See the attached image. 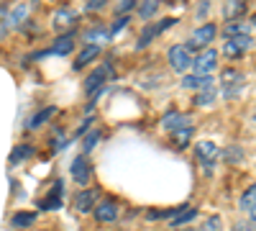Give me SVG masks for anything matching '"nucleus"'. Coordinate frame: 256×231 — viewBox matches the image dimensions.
<instances>
[{"mask_svg": "<svg viewBox=\"0 0 256 231\" xmlns=\"http://www.w3.org/2000/svg\"><path fill=\"white\" fill-rule=\"evenodd\" d=\"M166 59H169V67H172L174 72H182V75L192 67V57H190V49H187L184 44H174V47H169Z\"/></svg>", "mask_w": 256, "mask_h": 231, "instance_id": "f257e3e1", "label": "nucleus"}, {"mask_svg": "<svg viewBox=\"0 0 256 231\" xmlns=\"http://www.w3.org/2000/svg\"><path fill=\"white\" fill-rule=\"evenodd\" d=\"M174 24H177V18H166V21H156V24L144 26V31H141V36H138V41H136V49L148 47V44H152V41H154L162 31H166L169 26H174Z\"/></svg>", "mask_w": 256, "mask_h": 231, "instance_id": "f03ea898", "label": "nucleus"}, {"mask_svg": "<svg viewBox=\"0 0 256 231\" xmlns=\"http://www.w3.org/2000/svg\"><path fill=\"white\" fill-rule=\"evenodd\" d=\"M218 146L212 144V141H200L198 146H195V157H198V162H200V167L210 175L212 172V164H216V159H218Z\"/></svg>", "mask_w": 256, "mask_h": 231, "instance_id": "7ed1b4c3", "label": "nucleus"}, {"mask_svg": "<svg viewBox=\"0 0 256 231\" xmlns=\"http://www.w3.org/2000/svg\"><path fill=\"white\" fill-rule=\"evenodd\" d=\"M62 198H64V182L62 180H54L52 190L46 195H41L38 208H41V211H56V208H62Z\"/></svg>", "mask_w": 256, "mask_h": 231, "instance_id": "20e7f679", "label": "nucleus"}, {"mask_svg": "<svg viewBox=\"0 0 256 231\" xmlns=\"http://www.w3.org/2000/svg\"><path fill=\"white\" fill-rule=\"evenodd\" d=\"M108 77H113V70H110V65H102V67H98L88 80H84V93H88L90 98L95 95V93H100L102 90V82L108 80Z\"/></svg>", "mask_w": 256, "mask_h": 231, "instance_id": "39448f33", "label": "nucleus"}, {"mask_svg": "<svg viewBox=\"0 0 256 231\" xmlns=\"http://www.w3.org/2000/svg\"><path fill=\"white\" fill-rule=\"evenodd\" d=\"M72 177H74V182H80V187H88V182L92 180V164L88 162V157L84 154H80L74 162H72Z\"/></svg>", "mask_w": 256, "mask_h": 231, "instance_id": "423d86ee", "label": "nucleus"}, {"mask_svg": "<svg viewBox=\"0 0 256 231\" xmlns=\"http://www.w3.org/2000/svg\"><path fill=\"white\" fill-rule=\"evenodd\" d=\"M212 39H216V26H212V24H205V26H200L195 34L190 36L187 49H205Z\"/></svg>", "mask_w": 256, "mask_h": 231, "instance_id": "0eeeda50", "label": "nucleus"}, {"mask_svg": "<svg viewBox=\"0 0 256 231\" xmlns=\"http://www.w3.org/2000/svg\"><path fill=\"white\" fill-rule=\"evenodd\" d=\"M92 213H95L98 223H113L118 218V205H116V200H100L92 208Z\"/></svg>", "mask_w": 256, "mask_h": 231, "instance_id": "6e6552de", "label": "nucleus"}, {"mask_svg": "<svg viewBox=\"0 0 256 231\" xmlns=\"http://www.w3.org/2000/svg\"><path fill=\"white\" fill-rule=\"evenodd\" d=\"M98 198H100L98 190H88V187H82V190L74 195V208L80 213H90L92 208L98 205Z\"/></svg>", "mask_w": 256, "mask_h": 231, "instance_id": "1a4fd4ad", "label": "nucleus"}, {"mask_svg": "<svg viewBox=\"0 0 256 231\" xmlns=\"http://www.w3.org/2000/svg\"><path fill=\"white\" fill-rule=\"evenodd\" d=\"M216 65H218V54L212 49H205L200 57L192 59V67L198 70V75H210L212 70H216Z\"/></svg>", "mask_w": 256, "mask_h": 231, "instance_id": "9d476101", "label": "nucleus"}, {"mask_svg": "<svg viewBox=\"0 0 256 231\" xmlns=\"http://www.w3.org/2000/svg\"><path fill=\"white\" fill-rule=\"evenodd\" d=\"M248 47H251V39H248V36H236V39H228V41H226L223 54H226L228 59H238Z\"/></svg>", "mask_w": 256, "mask_h": 231, "instance_id": "9b49d317", "label": "nucleus"}, {"mask_svg": "<svg viewBox=\"0 0 256 231\" xmlns=\"http://www.w3.org/2000/svg\"><path fill=\"white\" fill-rule=\"evenodd\" d=\"M162 126L166 131H180V129H184V126H190V116H184V113H177V111H169V113H164V118H162Z\"/></svg>", "mask_w": 256, "mask_h": 231, "instance_id": "f8f14e48", "label": "nucleus"}, {"mask_svg": "<svg viewBox=\"0 0 256 231\" xmlns=\"http://www.w3.org/2000/svg\"><path fill=\"white\" fill-rule=\"evenodd\" d=\"M241 72H236V70H226L223 72V93H226V98H233L238 90H241Z\"/></svg>", "mask_w": 256, "mask_h": 231, "instance_id": "ddd939ff", "label": "nucleus"}, {"mask_svg": "<svg viewBox=\"0 0 256 231\" xmlns=\"http://www.w3.org/2000/svg\"><path fill=\"white\" fill-rule=\"evenodd\" d=\"M182 88H187V90H210L212 77L210 75H184Z\"/></svg>", "mask_w": 256, "mask_h": 231, "instance_id": "4468645a", "label": "nucleus"}, {"mask_svg": "<svg viewBox=\"0 0 256 231\" xmlns=\"http://www.w3.org/2000/svg\"><path fill=\"white\" fill-rule=\"evenodd\" d=\"M54 21V29L56 31H62V29H67V26H72L74 21H77V13L72 11V8H59V11H54V16H52Z\"/></svg>", "mask_w": 256, "mask_h": 231, "instance_id": "2eb2a0df", "label": "nucleus"}, {"mask_svg": "<svg viewBox=\"0 0 256 231\" xmlns=\"http://www.w3.org/2000/svg\"><path fill=\"white\" fill-rule=\"evenodd\" d=\"M72 49H74V39L70 36V34H64V36H59L56 41H54V47L49 49V52H44V54H72ZM44 54H38V57H44Z\"/></svg>", "mask_w": 256, "mask_h": 231, "instance_id": "dca6fc26", "label": "nucleus"}, {"mask_svg": "<svg viewBox=\"0 0 256 231\" xmlns=\"http://www.w3.org/2000/svg\"><path fill=\"white\" fill-rule=\"evenodd\" d=\"M108 39H110V29H105L102 24L92 26L90 31H84V41H88L90 47H98L100 41H108Z\"/></svg>", "mask_w": 256, "mask_h": 231, "instance_id": "f3484780", "label": "nucleus"}, {"mask_svg": "<svg viewBox=\"0 0 256 231\" xmlns=\"http://www.w3.org/2000/svg\"><path fill=\"white\" fill-rule=\"evenodd\" d=\"M26 18H28V3H16L6 21H8V26H20Z\"/></svg>", "mask_w": 256, "mask_h": 231, "instance_id": "a211bd4d", "label": "nucleus"}, {"mask_svg": "<svg viewBox=\"0 0 256 231\" xmlns=\"http://www.w3.org/2000/svg\"><path fill=\"white\" fill-rule=\"evenodd\" d=\"M195 218H198V208H187V211L182 208V211L169 221V226H172V228H184L190 221H195Z\"/></svg>", "mask_w": 256, "mask_h": 231, "instance_id": "6ab92c4d", "label": "nucleus"}, {"mask_svg": "<svg viewBox=\"0 0 256 231\" xmlns=\"http://www.w3.org/2000/svg\"><path fill=\"white\" fill-rule=\"evenodd\" d=\"M98 54H100V47H90V44H88V47H84V49L77 54V59H74V70H82L84 65H90V62H92Z\"/></svg>", "mask_w": 256, "mask_h": 231, "instance_id": "aec40b11", "label": "nucleus"}, {"mask_svg": "<svg viewBox=\"0 0 256 231\" xmlns=\"http://www.w3.org/2000/svg\"><path fill=\"white\" fill-rule=\"evenodd\" d=\"M246 13V0H226V18L236 21Z\"/></svg>", "mask_w": 256, "mask_h": 231, "instance_id": "412c9836", "label": "nucleus"}, {"mask_svg": "<svg viewBox=\"0 0 256 231\" xmlns=\"http://www.w3.org/2000/svg\"><path fill=\"white\" fill-rule=\"evenodd\" d=\"M251 26L244 24V21H230V24H226V36L228 39H236V36H248Z\"/></svg>", "mask_w": 256, "mask_h": 231, "instance_id": "4be33fe9", "label": "nucleus"}, {"mask_svg": "<svg viewBox=\"0 0 256 231\" xmlns=\"http://www.w3.org/2000/svg\"><path fill=\"white\" fill-rule=\"evenodd\" d=\"M34 221H36V213H34V211H20V213H16V216L10 218V223H13L16 228H28Z\"/></svg>", "mask_w": 256, "mask_h": 231, "instance_id": "5701e85b", "label": "nucleus"}, {"mask_svg": "<svg viewBox=\"0 0 256 231\" xmlns=\"http://www.w3.org/2000/svg\"><path fill=\"white\" fill-rule=\"evenodd\" d=\"M156 11H159V0H141V3H138V16L144 21H148Z\"/></svg>", "mask_w": 256, "mask_h": 231, "instance_id": "b1692460", "label": "nucleus"}, {"mask_svg": "<svg viewBox=\"0 0 256 231\" xmlns=\"http://www.w3.org/2000/svg\"><path fill=\"white\" fill-rule=\"evenodd\" d=\"M52 116H56V108H54V106H49V108H44V111H38V113L28 121V129H38V126L46 123V118H52Z\"/></svg>", "mask_w": 256, "mask_h": 231, "instance_id": "393cba45", "label": "nucleus"}, {"mask_svg": "<svg viewBox=\"0 0 256 231\" xmlns=\"http://www.w3.org/2000/svg\"><path fill=\"white\" fill-rule=\"evenodd\" d=\"M28 157H34V146H28V144L16 146V149L10 152V164H18V162H24V159H28Z\"/></svg>", "mask_w": 256, "mask_h": 231, "instance_id": "a878e982", "label": "nucleus"}, {"mask_svg": "<svg viewBox=\"0 0 256 231\" xmlns=\"http://www.w3.org/2000/svg\"><path fill=\"white\" fill-rule=\"evenodd\" d=\"M190 139H192V126H184V129H180V131H174V134H172V141H174L177 149L187 146V144H190Z\"/></svg>", "mask_w": 256, "mask_h": 231, "instance_id": "bb28decb", "label": "nucleus"}, {"mask_svg": "<svg viewBox=\"0 0 256 231\" xmlns=\"http://www.w3.org/2000/svg\"><path fill=\"white\" fill-rule=\"evenodd\" d=\"M98 139H100V131H90V134H84V139H82V154H84V157H88V154L95 149Z\"/></svg>", "mask_w": 256, "mask_h": 231, "instance_id": "cd10ccee", "label": "nucleus"}, {"mask_svg": "<svg viewBox=\"0 0 256 231\" xmlns=\"http://www.w3.org/2000/svg\"><path fill=\"white\" fill-rule=\"evenodd\" d=\"M238 205L244 208V211H251V208L256 205V185H251L248 190L241 195V203H238Z\"/></svg>", "mask_w": 256, "mask_h": 231, "instance_id": "c85d7f7f", "label": "nucleus"}, {"mask_svg": "<svg viewBox=\"0 0 256 231\" xmlns=\"http://www.w3.org/2000/svg\"><path fill=\"white\" fill-rule=\"evenodd\" d=\"M212 100H216V93H212V88H210V90H202L195 98V106H212Z\"/></svg>", "mask_w": 256, "mask_h": 231, "instance_id": "c756f323", "label": "nucleus"}, {"mask_svg": "<svg viewBox=\"0 0 256 231\" xmlns=\"http://www.w3.org/2000/svg\"><path fill=\"white\" fill-rule=\"evenodd\" d=\"M180 211H169V208H166V211H148L146 213V218L148 221H156V218H174Z\"/></svg>", "mask_w": 256, "mask_h": 231, "instance_id": "7c9ffc66", "label": "nucleus"}, {"mask_svg": "<svg viewBox=\"0 0 256 231\" xmlns=\"http://www.w3.org/2000/svg\"><path fill=\"white\" fill-rule=\"evenodd\" d=\"M241 159H244V152H241V149H236V146L226 152V162H230V164H238Z\"/></svg>", "mask_w": 256, "mask_h": 231, "instance_id": "2f4dec72", "label": "nucleus"}, {"mask_svg": "<svg viewBox=\"0 0 256 231\" xmlns=\"http://www.w3.org/2000/svg\"><path fill=\"white\" fill-rule=\"evenodd\" d=\"M128 21H131L128 16H118V18H116V24L110 26V36H116L120 29H126V26H128Z\"/></svg>", "mask_w": 256, "mask_h": 231, "instance_id": "473e14b6", "label": "nucleus"}, {"mask_svg": "<svg viewBox=\"0 0 256 231\" xmlns=\"http://www.w3.org/2000/svg\"><path fill=\"white\" fill-rule=\"evenodd\" d=\"M108 6V0H88V6H84V11H100V8H105Z\"/></svg>", "mask_w": 256, "mask_h": 231, "instance_id": "72a5a7b5", "label": "nucleus"}, {"mask_svg": "<svg viewBox=\"0 0 256 231\" xmlns=\"http://www.w3.org/2000/svg\"><path fill=\"white\" fill-rule=\"evenodd\" d=\"M134 6H136V0H120V3H118V6H116V11H118V13H123V16H126V11H131V8H134Z\"/></svg>", "mask_w": 256, "mask_h": 231, "instance_id": "f704fd0d", "label": "nucleus"}, {"mask_svg": "<svg viewBox=\"0 0 256 231\" xmlns=\"http://www.w3.org/2000/svg\"><path fill=\"white\" fill-rule=\"evenodd\" d=\"M233 231H254V223L251 221H241V223L233 226Z\"/></svg>", "mask_w": 256, "mask_h": 231, "instance_id": "c9c22d12", "label": "nucleus"}, {"mask_svg": "<svg viewBox=\"0 0 256 231\" xmlns=\"http://www.w3.org/2000/svg\"><path fill=\"white\" fill-rule=\"evenodd\" d=\"M90 126H92V118H88V121H84V123L80 126V129H77V136H82V134H88V129H90Z\"/></svg>", "mask_w": 256, "mask_h": 231, "instance_id": "e433bc0d", "label": "nucleus"}, {"mask_svg": "<svg viewBox=\"0 0 256 231\" xmlns=\"http://www.w3.org/2000/svg\"><path fill=\"white\" fill-rule=\"evenodd\" d=\"M248 213H251V218H254V221H256V205H254V208H251V211H248Z\"/></svg>", "mask_w": 256, "mask_h": 231, "instance_id": "4c0bfd02", "label": "nucleus"}, {"mask_svg": "<svg viewBox=\"0 0 256 231\" xmlns=\"http://www.w3.org/2000/svg\"><path fill=\"white\" fill-rule=\"evenodd\" d=\"M180 231H198V228H180Z\"/></svg>", "mask_w": 256, "mask_h": 231, "instance_id": "58836bf2", "label": "nucleus"}, {"mask_svg": "<svg viewBox=\"0 0 256 231\" xmlns=\"http://www.w3.org/2000/svg\"><path fill=\"white\" fill-rule=\"evenodd\" d=\"M41 231H49V228H41Z\"/></svg>", "mask_w": 256, "mask_h": 231, "instance_id": "ea45409f", "label": "nucleus"}, {"mask_svg": "<svg viewBox=\"0 0 256 231\" xmlns=\"http://www.w3.org/2000/svg\"><path fill=\"white\" fill-rule=\"evenodd\" d=\"M254 121H256V116H254Z\"/></svg>", "mask_w": 256, "mask_h": 231, "instance_id": "a19ab883", "label": "nucleus"}, {"mask_svg": "<svg viewBox=\"0 0 256 231\" xmlns=\"http://www.w3.org/2000/svg\"><path fill=\"white\" fill-rule=\"evenodd\" d=\"M254 24H256V21H254Z\"/></svg>", "mask_w": 256, "mask_h": 231, "instance_id": "79ce46f5", "label": "nucleus"}]
</instances>
